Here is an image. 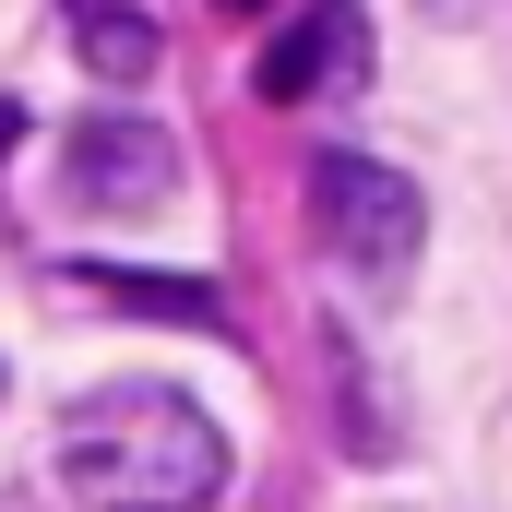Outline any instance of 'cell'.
Wrapping results in <instances>:
<instances>
[{
	"label": "cell",
	"mask_w": 512,
	"mask_h": 512,
	"mask_svg": "<svg viewBox=\"0 0 512 512\" xmlns=\"http://www.w3.org/2000/svg\"><path fill=\"white\" fill-rule=\"evenodd\" d=\"M60 477H72L84 512H203L227 489V441L191 393L108 382L60 417Z\"/></svg>",
	"instance_id": "obj_1"
},
{
	"label": "cell",
	"mask_w": 512,
	"mask_h": 512,
	"mask_svg": "<svg viewBox=\"0 0 512 512\" xmlns=\"http://www.w3.org/2000/svg\"><path fill=\"white\" fill-rule=\"evenodd\" d=\"M310 227L346 262V286H370V298H393L417 274V251H429V203L382 155H310Z\"/></svg>",
	"instance_id": "obj_2"
},
{
	"label": "cell",
	"mask_w": 512,
	"mask_h": 512,
	"mask_svg": "<svg viewBox=\"0 0 512 512\" xmlns=\"http://www.w3.org/2000/svg\"><path fill=\"white\" fill-rule=\"evenodd\" d=\"M60 191L84 215H155L179 191V143L155 120H72L60 131Z\"/></svg>",
	"instance_id": "obj_3"
},
{
	"label": "cell",
	"mask_w": 512,
	"mask_h": 512,
	"mask_svg": "<svg viewBox=\"0 0 512 512\" xmlns=\"http://www.w3.org/2000/svg\"><path fill=\"white\" fill-rule=\"evenodd\" d=\"M274 108H310V96H358L370 84V24H358V0H310L274 48H262V72H251Z\"/></svg>",
	"instance_id": "obj_4"
},
{
	"label": "cell",
	"mask_w": 512,
	"mask_h": 512,
	"mask_svg": "<svg viewBox=\"0 0 512 512\" xmlns=\"http://www.w3.org/2000/svg\"><path fill=\"white\" fill-rule=\"evenodd\" d=\"M60 24H72V48H84L96 84H143L155 72V12L143 0H60Z\"/></svg>",
	"instance_id": "obj_5"
},
{
	"label": "cell",
	"mask_w": 512,
	"mask_h": 512,
	"mask_svg": "<svg viewBox=\"0 0 512 512\" xmlns=\"http://www.w3.org/2000/svg\"><path fill=\"white\" fill-rule=\"evenodd\" d=\"M84 286H96V298H131V310H167V322H215V310H227L215 286H167V274H108V262H84Z\"/></svg>",
	"instance_id": "obj_6"
},
{
	"label": "cell",
	"mask_w": 512,
	"mask_h": 512,
	"mask_svg": "<svg viewBox=\"0 0 512 512\" xmlns=\"http://www.w3.org/2000/svg\"><path fill=\"white\" fill-rule=\"evenodd\" d=\"M215 12H262V0H215Z\"/></svg>",
	"instance_id": "obj_7"
},
{
	"label": "cell",
	"mask_w": 512,
	"mask_h": 512,
	"mask_svg": "<svg viewBox=\"0 0 512 512\" xmlns=\"http://www.w3.org/2000/svg\"><path fill=\"white\" fill-rule=\"evenodd\" d=\"M12 131H24V120H12V108H0V143H12Z\"/></svg>",
	"instance_id": "obj_8"
}]
</instances>
